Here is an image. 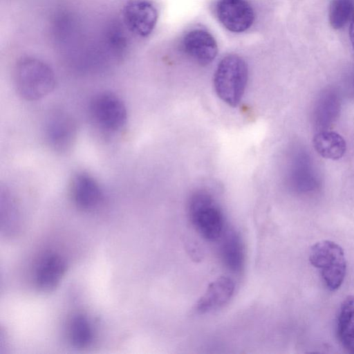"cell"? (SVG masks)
Wrapping results in <instances>:
<instances>
[{"label": "cell", "mask_w": 354, "mask_h": 354, "mask_svg": "<svg viewBox=\"0 0 354 354\" xmlns=\"http://www.w3.org/2000/svg\"><path fill=\"white\" fill-rule=\"evenodd\" d=\"M69 339L76 348H86L91 344L93 331L88 318L83 315H77L71 319L69 325Z\"/></svg>", "instance_id": "obj_16"}, {"label": "cell", "mask_w": 354, "mask_h": 354, "mask_svg": "<svg viewBox=\"0 0 354 354\" xmlns=\"http://www.w3.org/2000/svg\"><path fill=\"white\" fill-rule=\"evenodd\" d=\"M338 109V96L332 91L324 93L318 101L315 113L319 127H327L337 113Z\"/></svg>", "instance_id": "obj_18"}, {"label": "cell", "mask_w": 354, "mask_h": 354, "mask_svg": "<svg viewBox=\"0 0 354 354\" xmlns=\"http://www.w3.org/2000/svg\"><path fill=\"white\" fill-rule=\"evenodd\" d=\"M221 259L225 266L233 272H239L244 266V250L241 240L234 230L227 231L220 247Z\"/></svg>", "instance_id": "obj_13"}, {"label": "cell", "mask_w": 354, "mask_h": 354, "mask_svg": "<svg viewBox=\"0 0 354 354\" xmlns=\"http://www.w3.org/2000/svg\"><path fill=\"white\" fill-rule=\"evenodd\" d=\"M349 37L354 49V15L350 21Z\"/></svg>", "instance_id": "obj_19"}, {"label": "cell", "mask_w": 354, "mask_h": 354, "mask_svg": "<svg viewBox=\"0 0 354 354\" xmlns=\"http://www.w3.org/2000/svg\"><path fill=\"white\" fill-rule=\"evenodd\" d=\"M309 261L319 270L329 290H336L341 286L346 275V260L339 245L329 240L317 242L310 249Z\"/></svg>", "instance_id": "obj_3"}, {"label": "cell", "mask_w": 354, "mask_h": 354, "mask_svg": "<svg viewBox=\"0 0 354 354\" xmlns=\"http://www.w3.org/2000/svg\"><path fill=\"white\" fill-rule=\"evenodd\" d=\"M183 52L201 66L210 64L218 53L217 43L214 37L203 29L188 32L181 41Z\"/></svg>", "instance_id": "obj_9"}, {"label": "cell", "mask_w": 354, "mask_h": 354, "mask_svg": "<svg viewBox=\"0 0 354 354\" xmlns=\"http://www.w3.org/2000/svg\"><path fill=\"white\" fill-rule=\"evenodd\" d=\"M188 210L192 225L204 239L214 241L222 236L223 215L209 194L203 191L193 194L189 201Z\"/></svg>", "instance_id": "obj_4"}, {"label": "cell", "mask_w": 354, "mask_h": 354, "mask_svg": "<svg viewBox=\"0 0 354 354\" xmlns=\"http://www.w3.org/2000/svg\"><path fill=\"white\" fill-rule=\"evenodd\" d=\"M354 15V0H333L328 19L331 27L339 30L351 21Z\"/></svg>", "instance_id": "obj_17"}, {"label": "cell", "mask_w": 354, "mask_h": 354, "mask_svg": "<svg viewBox=\"0 0 354 354\" xmlns=\"http://www.w3.org/2000/svg\"><path fill=\"white\" fill-rule=\"evenodd\" d=\"M234 292V281L228 277H221L208 286L196 302L195 310L205 314L218 309L230 301Z\"/></svg>", "instance_id": "obj_11"}, {"label": "cell", "mask_w": 354, "mask_h": 354, "mask_svg": "<svg viewBox=\"0 0 354 354\" xmlns=\"http://www.w3.org/2000/svg\"><path fill=\"white\" fill-rule=\"evenodd\" d=\"M71 187L73 201L80 209H92L102 201L103 193L98 182L87 173L75 174Z\"/></svg>", "instance_id": "obj_10"}, {"label": "cell", "mask_w": 354, "mask_h": 354, "mask_svg": "<svg viewBox=\"0 0 354 354\" xmlns=\"http://www.w3.org/2000/svg\"><path fill=\"white\" fill-rule=\"evenodd\" d=\"M158 20V11L149 0H129L122 10V21L133 35L146 37L153 30Z\"/></svg>", "instance_id": "obj_6"}, {"label": "cell", "mask_w": 354, "mask_h": 354, "mask_svg": "<svg viewBox=\"0 0 354 354\" xmlns=\"http://www.w3.org/2000/svg\"><path fill=\"white\" fill-rule=\"evenodd\" d=\"M337 335L342 346L354 353V295L342 301L337 318Z\"/></svg>", "instance_id": "obj_14"}, {"label": "cell", "mask_w": 354, "mask_h": 354, "mask_svg": "<svg viewBox=\"0 0 354 354\" xmlns=\"http://www.w3.org/2000/svg\"><path fill=\"white\" fill-rule=\"evenodd\" d=\"M313 146L321 156L333 160L341 158L346 149V142L339 133L325 129L315 135Z\"/></svg>", "instance_id": "obj_15"}, {"label": "cell", "mask_w": 354, "mask_h": 354, "mask_svg": "<svg viewBox=\"0 0 354 354\" xmlns=\"http://www.w3.org/2000/svg\"><path fill=\"white\" fill-rule=\"evenodd\" d=\"M77 126L71 116L63 111L50 115L44 127V135L48 145L54 151L66 152L75 142Z\"/></svg>", "instance_id": "obj_7"}, {"label": "cell", "mask_w": 354, "mask_h": 354, "mask_svg": "<svg viewBox=\"0 0 354 354\" xmlns=\"http://www.w3.org/2000/svg\"><path fill=\"white\" fill-rule=\"evenodd\" d=\"M13 79L18 94L28 101L46 97L55 86L52 68L42 60L32 57L21 58L17 63Z\"/></svg>", "instance_id": "obj_1"}, {"label": "cell", "mask_w": 354, "mask_h": 354, "mask_svg": "<svg viewBox=\"0 0 354 354\" xmlns=\"http://www.w3.org/2000/svg\"><path fill=\"white\" fill-rule=\"evenodd\" d=\"M215 10L219 21L232 32L247 30L254 20L253 8L247 0H218Z\"/></svg>", "instance_id": "obj_8"}, {"label": "cell", "mask_w": 354, "mask_h": 354, "mask_svg": "<svg viewBox=\"0 0 354 354\" xmlns=\"http://www.w3.org/2000/svg\"><path fill=\"white\" fill-rule=\"evenodd\" d=\"M66 268L64 259L56 254L45 255L39 261L35 272V283L43 291L53 290L59 283Z\"/></svg>", "instance_id": "obj_12"}, {"label": "cell", "mask_w": 354, "mask_h": 354, "mask_svg": "<svg viewBox=\"0 0 354 354\" xmlns=\"http://www.w3.org/2000/svg\"><path fill=\"white\" fill-rule=\"evenodd\" d=\"M91 116L95 124L106 132H116L125 125L127 111L122 100L112 93H101L91 100Z\"/></svg>", "instance_id": "obj_5"}, {"label": "cell", "mask_w": 354, "mask_h": 354, "mask_svg": "<svg viewBox=\"0 0 354 354\" xmlns=\"http://www.w3.org/2000/svg\"><path fill=\"white\" fill-rule=\"evenodd\" d=\"M248 78L245 60L237 55H227L218 63L214 76L217 95L229 106L235 107L244 94Z\"/></svg>", "instance_id": "obj_2"}]
</instances>
